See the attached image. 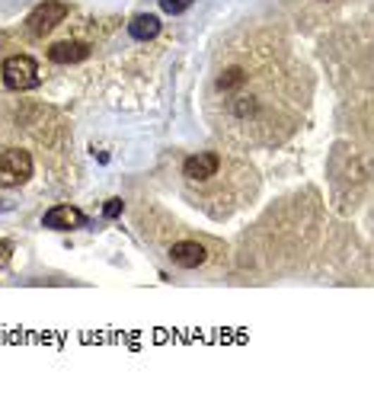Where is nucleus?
Listing matches in <instances>:
<instances>
[{
	"instance_id": "1",
	"label": "nucleus",
	"mask_w": 374,
	"mask_h": 416,
	"mask_svg": "<svg viewBox=\"0 0 374 416\" xmlns=\"http://www.w3.org/2000/svg\"><path fill=\"white\" fill-rule=\"evenodd\" d=\"M311 97L304 64L278 35L240 32L221 42L205 90L211 132L234 147H272L291 138Z\"/></svg>"
},
{
	"instance_id": "2",
	"label": "nucleus",
	"mask_w": 374,
	"mask_h": 416,
	"mask_svg": "<svg viewBox=\"0 0 374 416\" xmlns=\"http://www.w3.org/2000/svg\"><path fill=\"white\" fill-rule=\"evenodd\" d=\"M32 176V157L23 147H10L0 154V189H16Z\"/></svg>"
},
{
	"instance_id": "3",
	"label": "nucleus",
	"mask_w": 374,
	"mask_h": 416,
	"mask_svg": "<svg viewBox=\"0 0 374 416\" xmlns=\"http://www.w3.org/2000/svg\"><path fill=\"white\" fill-rule=\"evenodd\" d=\"M0 74H4V83H7L10 90H32V87H39V64L29 55L7 58Z\"/></svg>"
},
{
	"instance_id": "4",
	"label": "nucleus",
	"mask_w": 374,
	"mask_h": 416,
	"mask_svg": "<svg viewBox=\"0 0 374 416\" xmlns=\"http://www.w3.org/2000/svg\"><path fill=\"white\" fill-rule=\"evenodd\" d=\"M64 16H68V7H64V4H58V0H45V4H39V7L29 13L26 29L42 39V35H49L55 26H61Z\"/></svg>"
},
{
	"instance_id": "5",
	"label": "nucleus",
	"mask_w": 374,
	"mask_h": 416,
	"mask_svg": "<svg viewBox=\"0 0 374 416\" xmlns=\"http://www.w3.org/2000/svg\"><path fill=\"white\" fill-rule=\"evenodd\" d=\"M221 157H224V154H215V151H201V154L186 157V164H182V183H186V186L205 183L208 176L221 166Z\"/></svg>"
},
{
	"instance_id": "6",
	"label": "nucleus",
	"mask_w": 374,
	"mask_h": 416,
	"mask_svg": "<svg viewBox=\"0 0 374 416\" xmlns=\"http://www.w3.org/2000/svg\"><path fill=\"white\" fill-rule=\"evenodd\" d=\"M170 259H173L176 266H182V269H199L208 259V247L199 240H180L170 247Z\"/></svg>"
},
{
	"instance_id": "7",
	"label": "nucleus",
	"mask_w": 374,
	"mask_h": 416,
	"mask_svg": "<svg viewBox=\"0 0 374 416\" xmlns=\"http://www.w3.org/2000/svg\"><path fill=\"white\" fill-rule=\"evenodd\" d=\"M42 224L51 228V231H74V228H83L87 218H83V212L80 208H74V205H55L51 212H45Z\"/></svg>"
},
{
	"instance_id": "8",
	"label": "nucleus",
	"mask_w": 374,
	"mask_h": 416,
	"mask_svg": "<svg viewBox=\"0 0 374 416\" xmlns=\"http://www.w3.org/2000/svg\"><path fill=\"white\" fill-rule=\"evenodd\" d=\"M87 55H90V49H87L83 42H55V45L49 49V58L55 64H77Z\"/></svg>"
},
{
	"instance_id": "9",
	"label": "nucleus",
	"mask_w": 374,
	"mask_h": 416,
	"mask_svg": "<svg viewBox=\"0 0 374 416\" xmlns=\"http://www.w3.org/2000/svg\"><path fill=\"white\" fill-rule=\"evenodd\" d=\"M128 32H132V39L147 42V39H154V35L160 32V20L157 16H151V13H141V16H135V20L128 23Z\"/></svg>"
},
{
	"instance_id": "10",
	"label": "nucleus",
	"mask_w": 374,
	"mask_h": 416,
	"mask_svg": "<svg viewBox=\"0 0 374 416\" xmlns=\"http://www.w3.org/2000/svg\"><path fill=\"white\" fill-rule=\"evenodd\" d=\"M189 7H192V0H160V10H163V13H170V16L186 13Z\"/></svg>"
},
{
	"instance_id": "11",
	"label": "nucleus",
	"mask_w": 374,
	"mask_h": 416,
	"mask_svg": "<svg viewBox=\"0 0 374 416\" xmlns=\"http://www.w3.org/2000/svg\"><path fill=\"white\" fill-rule=\"evenodd\" d=\"M122 215V199H109L106 202V218H118Z\"/></svg>"
},
{
	"instance_id": "12",
	"label": "nucleus",
	"mask_w": 374,
	"mask_h": 416,
	"mask_svg": "<svg viewBox=\"0 0 374 416\" xmlns=\"http://www.w3.org/2000/svg\"><path fill=\"white\" fill-rule=\"evenodd\" d=\"M10 253H13V243H10V240H0V266L10 263Z\"/></svg>"
}]
</instances>
